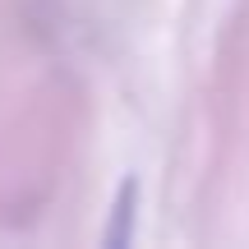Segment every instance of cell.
Returning <instances> with one entry per match:
<instances>
[{"label":"cell","mask_w":249,"mask_h":249,"mask_svg":"<svg viewBox=\"0 0 249 249\" xmlns=\"http://www.w3.org/2000/svg\"><path fill=\"white\" fill-rule=\"evenodd\" d=\"M129 222H134V180H124L116 208H111V226H107V235H102V245H107V249L129 245V235H134V231H129Z\"/></svg>","instance_id":"6da1fadb"}]
</instances>
